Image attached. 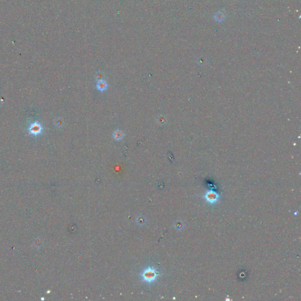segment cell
Instances as JSON below:
<instances>
[{
  "instance_id": "1",
  "label": "cell",
  "mask_w": 301,
  "mask_h": 301,
  "mask_svg": "<svg viewBox=\"0 0 301 301\" xmlns=\"http://www.w3.org/2000/svg\"><path fill=\"white\" fill-rule=\"evenodd\" d=\"M143 280L147 283H152L158 277V273L152 268H148L142 274Z\"/></svg>"
},
{
  "instance_id": "2",
  "label": "cell",
  "mask_w": 301,
  "mask_h": 301,
  "mask_svg": "<svg viewBox=\"0 0 301 301\" xmlns=\"http://www.w3.org/2000/svg\"><path fill=\"white\" fill-rule=\"evenodd\" d=\"M204 197L207 202L211 204H215L220 198V195L214 191H209L207 192Z\"/></svg>"
},
{
  "instance_id": "3",
  "label": "cell",
  "mask_w": 301,
  "mask_h": 301,
  "mask_svg": "<svg viewBox=\"0 0 301 301\" xmlns=\"http://www.w3.org/2000/svg\"><path fill=\"white\" fill-rule=\"evenodd\" d=\"M107 87H108L107 83L103 80H100L98 81L97 84V89L101 91H104L107 88Z\"/></svg>"
},
{
  "instance_id": "4",
  "label": "cell",
  "mask_w": 301,
  "mask_h": 301,
  "mask_svg": "<svg viewBox=\"0 0 301 301\" xmlns=\"http://www.w3.org/2000/svg\"><path fill=\"white\" fill-rule=\"evenodd\" d=\"M113 137L116 140H121L124 137V134L120 130H116L113 134Z\"/></svg>"
}]
</instances>
